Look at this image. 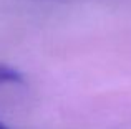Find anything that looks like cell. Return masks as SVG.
<instances>
[{"mask_svg": "<svg viewBox=\"0 0 131 129\" xmlns=\"http://www.w3.org/2000/svg\"><path fill=\"white\" fill-rule=\"evenodd\" d=\"M0 129H8V127H7L5 123H2V121H0Z\"/></svg>", "mask_w": 131, "mask_h": 129, "instance_id": "7a4b0ae2", "label": "cell"}, {"mask_svg": "<svg viewBox=\"0 0 131 129\" xmlns=\"http://www.w3.org/2000/svg\"><path fill=\"white\" fill-rule=\"evenodd\" d=\"M22 74L17 70L7 66V64H0V86L8 83H22Z\"/></svg>", "mask_w": 131, "mask_h": 129, "instance_id": "6da1fadb", "label": "cell"}]
</instances>
